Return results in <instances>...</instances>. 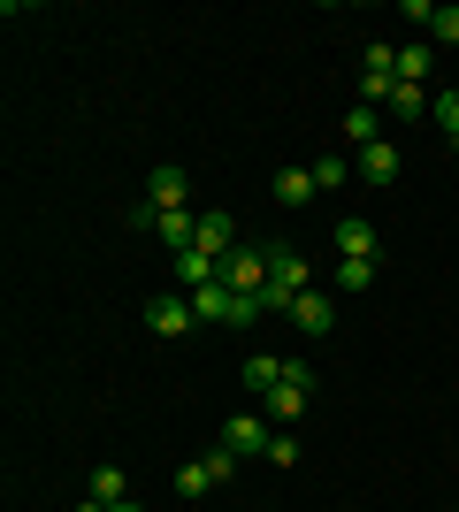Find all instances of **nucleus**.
<instances>
[{"mask_svg": "<svg viewBox=\"0 0 459 512\" xmlns=\"http://www.w3.org/2000/svg\"><path fill=\"white\" fill-rule=\"evenodd\" d=\"M398 77H406V85H429V77H437V54H429V46H398Z\"/></svg>", "mask_w": 459, "mask_h": 512, "instance_id": "obj_16", "label": "nucleus"}, {"mask_svg": "<svg viewBox=\"0 0 459 512\" xmlns=\"http://www.w3.org/2000/svg\"><path fill=\"white\" fill-rule=\"evenodd\" d=\"M261 314H268L261 299H238V306H230V329H253V321H261Z\"/></svg>", "mask_w": 459, "mask_h": 512, "instance_id": "obj_26", "label": "nucleus"}, {"mask_svg": "<svg viewBox=\"0 0 459 512\" xmlns=\"http://www.w3.org/2000/svg\"><path fill=\"white\" fill-rule=\"evenodd\" d=\"M345 176H352V161H337V153H322V161H314V192H337Z\"/></svg>", "mask_w": 459, "mask_h": 512, "instance_id": "obj_22", "label": "nucleus"}, {"mask_svg": "<svg viewBox=\"0 0 459 512\" xmlns=\"http://www.w3.org/2000/svg\"><path fill=\"white\" fill-rule=\"evenodd\" d=\"M429 115H437V123H444V138L459 146V85H444L437 100H429Z\"/></svg>", "mask_w": 459, "mask_h": 512, "instance_id": "obj_19", "label": "nucleus"}, {"mask_svg": "<svg viewBox=\"0 0 459 512\" xmlns=\"http://www.w3.org/2000/svg\"><path fill=\"white\" fill-rule=\"evenodd\" d=\"M299 291H314V268H306L291 245H268V291H261V306H268V314H291Z\"/></svg>", "mask_w": 459, "mask_h": 512, "instance_id": "obj_1", "label": "nucleus"}, {"mask_svg": "<svg viewBox=\"0 0 459 512\" xmlns=\"http://www.w3.org/2000/svg\"><path fill=\"white\" fill-rule=\"evenodd\" d=\"M291 321H299L306 337H329V329H337V306H329V291H299V306H291Z\"/></svg>", "mask_w": 459, "mask_h": 512, "instance_id": "obj_11", "label": "nucleus"}, {"mask_svg": "<svg viewBox=\"0 0 459 512\" xmlns=\"http://www.w3.org/2000/svg\"><path fill=\"white\" fill-rule=\"evenodd\" d=\"M199 253H215V260L238 253V214H230V207H207V214H199Z\"/></svg>", "mask_w": 459, "mask_h": 512, "instance_id": "obj_8", "label": "nucleus"}, {"mask_svg": "<svg viewBox=\"0 0 459 512\" xmlns=\"http://www.w3.org/2000/svg\"><path fill=\"white\" fill-rule=\"evenodd\" d=\"M368 77H398V46H391V39L368 46Z\"/></svg>", "mask_w": 459, "mask_h": 512, "instance_id": "obj_23", "label": "nucleus"}, {"mask_svg": "<svg viewBox=\"0 0 459 512\" xmlns=\"http://www.w3.org/2000/svg\"><path fill=\"white\" fill-rule=\"evenodd\" d=\"M452 512H459V505H452Z\"/></svg>", "mask_w": 459, "mask_h": 512, "instance_id": "obj_29", "label": "nucleus"}, {"mask_svg": "<svg viewBox=\"0 0 459 512\" xmlns=\"http://www.w3.org/2000/svg\"><path fill=\"white\" fill-rule=\"evenodd\" d=\"M276 199H284V207H306V199H314V169H284L276 176Z\"/></svg>", "mask_w": 459, "mask_h": 512, "instance_id": "obj_18", "label": "nucleus"}, {"mask_svg": "<svg viewBox=\"0 0 459 512\" xmlns=\"http://www.w3.org/2000/svg\"><path fill=\"white\" fill-rule=\"evenodd\" d=\"M383 107H391L398 123H414V115H429V92H421V85H406V77H398V85H391V100H383Z\"/></svg>", "mask_w": 459, "mask_h": 512, "instance_id": "obj_15", "label": "nucleus"}, {"mask_svg": "<svg viewBox=\"0 0 459 512\" xmlns=\"http://www.w3.org/2000/svg\"><path fill=\"white\" fill-rule=\"evenodd\" d=\"M77 512H115V505H100V497H85V505H77Z\"/></svg>", "mask_w": 459, "mask_h": 512, "instance_id": "obj_27", "label": "nucleus"}, {"mask_svg": "<svg viewBox=\"0 0 459 512\" xmlns=\"http://www.w3.org/2000/svg\"><path fill=\"white\" fill-rule=\"evenodd\" d=\"M146 329H153V337H184V329H199V314H192L184 291H161V299L146 306Z\"/></svg>", "mask_w": 459, "mask_h": 512, "instance_id": "obj_7", "label": "nucleus"}, {"mask_svg": "<svg viewBox=\"0 0 459 512\" xmlns=\"http://www.w3.org/2000/svg\"><path fill=\"white\" fill-rule=\"evenodd\" d=\"M169 276H176V291H199V283H222V260L192 245V253H176V260H169Z\"/></svg>", "mask_w": 459, "mask_h": 512, "instance_id": "obj_9", "label": "nucleus"}, {"mask_svg": "<svg viewBox=\"0 0 459 512\" xmlns=\"http://www.w3.org/2000/svg\"><path fill=\"white\" fill-rule=\"evenodd\" d=\"M146 207L153 214H184V207H192V176L176 169V161H161V169L146 176Z\"/></svg>", "mask_w": 459, "mask_h": 512, "instance_id": "obj_6", "label": "nucleus"}, {"mask_svg": "<svg viewBox=\"0 0 459 512\" xmlns=\"http://www.w3.org/2000/svg\"><path fill=\"white\" fill-rule=\"evenodd\" d=\"M276 383H284V360H276V352H253V360H245V390H261V398H268Z\"/></svg>", "mask_w": 459, "mask_h": 512, "instance_id": "obj_14", "label": "nucleus"}, {"mask_svg": "<svg viewBox=\"0 0 459 512\" xmlns=\"http://www.w3.org/2000/svg\"><path fill=\"white\" fill-rule=\"evenodd\" d=\"M306 390H314V375H306V360H284V383L261 398V413L268 421H299L306 413Z\"/></svg>", "mask_w": 459, "mask_h": 512, "instance_id": "obj_2", "label": "nucleus"}, {"mask_svg": "<svg viewBox=\"0 0 459 512\" xmlns=\"http://www.w3.org/2000/svg\"><path fill=\"white\" fill-rule=\"evenodd\" d=\"M222 283H230L238 299H261L268 291V245H238V253L222 260Z\"/></svg>", "mask_w": 459, "mask_h": 512, "instance_id": "obj_3", "label": "nucleus"}, {"mask_svg": "<svg viewBox=\"0 0 459 512\" xmlns=\"http://www.w3.org/2000/svg\"><path fill=\"white\" fill-rule=\"evenodd\" d=\"M352 169L368 176V184H391V176H398V146H383V138H375V146H360V161H352Z\"/></svg>", "mask_w": 459, "mask_h": 512, "instance_id": "obj_13", "label": "nucleus"}, {"mask_svg": "<svg viewBox=\"0 0 459 512\" xmlns=\"http://www.w3.org/2000/svg\"><path fill=\"white\" fill-rule=\"evenodd\" d=\"M383 260H337V291H368Z\"/></svg>", "mask_w": 459, "mask_h": 512, "instance_id": "obj_20", "label": "nucleus"}, {"mask_svg": "<svg viewBox=\"0 0 459 512\" xmlns=\"http://www.w3.org/2000/svg\"><path fill=\"white\" fill-rule=\"evenodd\" d=\"M268 444H276V428H268L261 413H230V421H222V451H238V459H268Z\"/></svg>", "mask_w": 459, "mask_h": 512, "instance_id": "obj_5", "label": "nucleus"}, {"mask_svg": "<svg viewBox=\"0 0 459 512\" xmlns=\"http://www.w3.org/2000/svg\"><path fill=\"white\" fill-rule=\"evenodd\" d=\"M268 467H299V436H284V428H276V444H268Z\"/></svg>", "mask_w": 459, "mask_h": 512, "instance_id": "obj_25", "label": "nucleus"}, {"mask_svg": "<svg viewBox=\"0 0 459 512\" xmlns=\"http://www.w3.org/2000/svg\"><path fill=\"white\" fill-rule=\"evenodd\" d=\"M92 497H100V505H131V482H123V467H92Z\"/></svg>", "mask_w": 459, "mask_h": 512, "instance_id": "obj_17", "label": "nucleus"}, {"mask_svg": "<svg viewBox=\"0 0 459 512\" xmlns=\"http://www.w3.org/2000/svg\"><path fill=\"white\" fill-rule=\"evenodd\" d=\"M337 260H375V222L368 214H345V222H337Z\"/></svg>", "mask_w": 459, "mask_h": 512, "instance_id": "obj_10", "label": "nucleus"}, {"mask_svg": "<svg viewBox=\"0 0 459 512\" xmlns=\"http://www.w3.org/2000/svg\"><path fill=\"white\" fill-rule=\"evenodd\" d=\"M184 299H192V314H199V321H230L238 291H230V283H199V291H184Z\"/></svg>", "mask_w": 459, "mask_h": 512, "instance_id": "obj_12", "label": "nucleus"}, {"mask_svg": "<svg viewBox=\"0 0 459 512\" xmlns=\"http://www.w3.org/2000/svg\"><path fill=\"white\" fill-rule=\"evenodd\" d=\"M429 39H437V46H459V8H437V16H429Z\"/></svg>", "mask_w": 459, "mask_h": 512, "instance_id": "obj_24", "label": "nucleus"}, {"mask_svg": "<svg viewBox=\"0 0 459 512\" xmlns=\"http://www.w3.org/2000/svg\"><path fill=\"white\" fill-rule=\"evenodd\" d=\"M115 512H146V505H138V497H131V505H115Z\"/></svg>", "mask_w": 459, "mask_h": 512, "instance_id": "obj_28", "label": "nucleus"}, {"mask_svg": "<svg viewBox=\"0 0 459 512\" xmlns=\"http://www.w3.org/2000/svg\"><path fill=\"white\" fill-rule=\"evenodd\" d=\"M345 138H352V146H375V138H383L375 107H352V115H345Z\"/></svg>", "mask_w": 459, "mask_h": 512, "instance_id": "obj_21", "label": "nucleus"}, {"mask_svg": "<svg viewBox=\"0 0 459 512\" xmlns=\"http://www.w3.org/2000/svg\"><path fill=\"white\" fill-rule=\"evenodd\" d=\"M230 474H238V451H207V459H192V467H176V490L207 497V490H222Z\"/></svg>", "mask_w": 459, "mask_h": 512, "instance_id": "obj_4", "label": "nucleus"}]
</instances>
